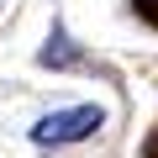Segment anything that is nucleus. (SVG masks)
Masks as SVG:
<instances>
[{
    "instance_id": "nucleus-2",
    "label": "nucleus",
    "mask_w": 158,
    "mask_h": 158,
    "mask_svg": "<svg viewBox=\"0 0 158 158\" xmlns=\"http://www.w3.org/2000/svg\"><path fill=\"white\" fill-rule=\"evenodd\" d=\"M37 63H42V69H79V63H85V53L74 48V37H69L63 21H53V37H48V48L37 53Z\"/></svg>"
},
{
    "instance_id": "nucleus-3",
    "label": "nucleus",
    "mask_w": 158,
    "mask_h": 158,
    "mask_svg": "<svg viewBox=\"0 0 158 158\" xmlns=\"http://www.w3.org/2000/svg\"><path fill=\"white\" fill-rule=\"evenodd\" d=\"M132 6H137V11H142V16H148V21L158 27V0H132Z\"/></svg>"
},
{
    "instance_id": "nucleus-1",
    "label": "nucleus",
    "mask_w": 158,
    "mask_h": 158,
    "mask_svg": "<svg viewBox=\"0 0 158 158\" xmlns=\"http://www.w3.org/2000/svg\"><path fill=\"white\" fill-rule=\"evenodd\" d=\"M106 127V111L100 106H69V111H53L32 127V142L37 148H69V142H85Z\"/></svg>"
}]
</instances>
